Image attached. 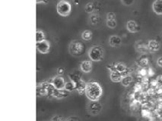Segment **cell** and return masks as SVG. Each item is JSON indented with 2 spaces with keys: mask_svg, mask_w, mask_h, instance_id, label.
Here are the masks:
<instances>
[{
  "mask_svg": "<svg viewBox=\"0 0 162 121\" xmlns=\"http://www.w3.org/2000/svg\"><path fill=\"white\" fill-rule=\"evenodd\" d=\"M103 94L101 86L97 81H90L87 84L85 95L91 101H98Z\"/></svg>",
  "mask_w": 162,
  "mask_h": 121,
  "instance_id": "6da1fadb",
  "label": "cell"
},
{
  "mask_svg": "<svg viewBox=\"0 0 162 121\" xmlns=\"http://www.w3.org/2000/svg\"><path fill=\"white\" fill-rule=\"evenodd\" d=\"M69 53L75 56H80L85 51V46L82 41L75 40L72 41L69 46Z\"/></svg>",
  "mask_w": 162,
  "mask_h": 121,
  "instance_id": "7a4b0ae2",
  "label": "cell"
},
{
  "mask_svg": "<svg viewBox=\"0 0 162 121\" xmlns=\"http://www.w3.org/2000/svg\"><path fill=\"white\" fill-rule=\"evenodd\" d=\"M88 56L91 61L99 62L104 58V50L100 46H94L90 48L88 51Z\"/></svg>",
  "mask_w": 162,
  "mask_h": 121,
  "instance_id": "3957f363",
  "label": "cell"
},
{
  "mask_svg": "<svg viewBox=\"0 0 162 121\" xmlns=\"http://www.w3.org/2000/svg\"><path fill=\"white\" fill-rule=\"evenodd\" d=\"M58 14L63 17H66L69 15L71 13L72 6L69 2L66 0H61L60 2H58L57 6H56Z\"/></svg>",
  "mask_w": 162,
  "mask_h": 121,
  "instance_id": "277c9868",
  "label": "cell"
},
{
  "mask_svg": "<svg viewBox=\"0 0 162 121\" xmlns=\"http://www.w3.org/2000/svg\"><path fill=\"white\" fill-rule=\"evenodd\" d=\"M36 47L38 52H40L42 54H47L50 50V42L47 40L37 42Z\"/></svg>",
  "mask_w": 162,
  "mask_h": 121,
  "instance_id": "5b68a950",
  "label": "cell"
},
{
  "mask_svg": "<svg viewBox=\"0 0 162 121\" xmlns=\"http://www.w3.org/2000/svg\"><path fill=\"white\" fill-rule=\"evenodd\" d=\"M52 84L54 85V87H55L56 89H59V90H61V89H64L65 85H66V81H65L64 78L62 76H56L53 79V81H52Z\"/></svg>",
  "mask_w": 162,
  "mask_h": 121,
  "instance_id": "8992f818",
  "label": "cell"
},
{
  "mask_svg": "<svg viewBox=\"0 0 162 121\" xmlns=\"http://www.w3.org/2000/svg\"><path fill=\"white\" fill-rule=\"evenodd\" d=\"M88 109L92 115H98L102 109V106L98 101H92L88 106Z\"/></svg>",
  "mask_w": 162,
  "mask_h": 121,
  "instance_id": "52a82bcc",
  "label": "cell"
},
{
  "mask_svg": "<svg viewBox=\"0 0 162 121\" xmlns=\"http://www.w3.org/2000/svg\"><path fill=\"white\" fill-rule=\"evenodd\" d=\"M81 70L83 73H88L92 70V63L91 60H84L80 64Z\"/></svg>",
  "mask_w": 162,
  "mask_h": 121,
  "instance_id": "ba28073f",
  "label": "cell"
},
{
  "mask_svg": "<svg viewBox=\"0 0 162 121\" xmlns=\"http://www.w3.org/2000/svg\"><path fill=\"white\" fill-rule=\"evenodd\" d=\"M148 50L151 52H157L160 50V43L156 40H150L148 43Z\"/></svg>",
  "mask_w": 162,
  "mask_h": 121,
  "instance_id": "9c48e42d",
  "label": "cell"
},
{
  "mask_svg": "<svg viewBox=\"0 0 162 121\" xmlns=\"http://www.w3.org/2000/svg\"><path fill=\"white\" fill-rule=\"evenodd\" d=\"M109 44L113 47H118L122 44V39L117 35H112L109 38Z\"/></svg>",
  "mask_w": 162,
  "mask_h": 121,
  "instance_id": "30bf717a",
  "label": "cell"
},
{
  "mask_svg": "<svg viewBox=\"0 0 162 121\" xmlns=\"http://www.w3.org/2000/svg\"><path fill=\"white\" fill-rule=\"evenodd\" d=\"M127 29L130 33H136L139 31V26L135 21L130 20L127 23Z\"/></svg>",
  "mask_w": 162,
  "mask_h": 121,
  "instance_id": "8fae6325",
  "label": "cell"
},
{
  "mask_svg": "<svg viewBox=\"0 0 162 121\" xmlns=\"http://www.w3.org/2000/svg\"><path fill=\"white\" fill-rule=\"evenodd\" d=\"M152 9L156 15H162V0H155L152 4Z\"/></svg>",
  "mask_w": 162,
  "mask_h": 121,
  "instance_id": "7c38bea8",
  "label": "cell"
},
{
  "mask_svg": "<svg viewBox=\"0 0 162 121\" xmlns=\"http://www.w3.org/2000/svg\"><path fill=\"white\" fill-rule=\"evenodd\" d=\"M110 76L111 81H113V82H121V81H122V74L116 69L111 71Z\"/></svg>",
  "mask_w": 162,
  "mask_h": 121,
  "instance_id": "4fadbf2b",
  "label": "cell"
},
{
  "mask_svg": "<svg viewBox=\"0 0 162 121\" xmlns=\"http://www.w3.org/2000/svg\"><path fill=\"white\" fill-rule=\"evenodd\" d=\"M37 96L42 97V96H47V91L45 85V81L40 84L37 86Z\"/></svg>",
  "mask_w": 162,
  "mask_h": 121,
  "instance_id": "5bb4252c",
  "label": "cell"
},
{
  "mask_svg": "<svg viewBox=\"0 0 162 121\" xmlns=\"http://www.w3.org/2000/svg\"><path fill=\"white\" fill-rule=\"evenodd\" d=\"M69 95V91H68L66 89H61V90H59V89H55L54 92V95H53V97H56V98H64V97H67L68 95Z\"/></svg>",
  "mask_w": 162,
  "mask_h": 121,
  "instance_id": "9a60e30c",
  "label": "cell"
},
{
  "mask_svg": "<svg viewBox=\"0 0 162 121\" xmlns=\"http://www.w3.org/2000/svg\"><path fill=\"white\" fill-rule=\"evenodd\" d=\"M132 81H133V77H132L131 75H127V76H124V77H123L122 79V81H121V83L123 86L125 87H127V86H129L130 84L132 83Z\"/></svg>",
  "mask_w": 162,
  "mask_h": 121,
  "instance_id": "2e32d148",
  "label": "cell"
},
{
  "mask_svg": "<svg viewBox=\"0 0 162 121\" xmlns=\"http://www.w3.org/2000/svg\"><path fill=\"white\" fill-rule=\"evenodd\" d=\"M65 89L67 90L69 92L71 91H73L74 90H76V84L74 83L73 81H68V82H66V85H65Z\"/></svg>",
  "mask_w": 162,
  "mask_h": 121,
  "instance_id": "e0dca14e",
  "label": "cell"
},
{
  "mask_svg": "<svg viewBox=\"0 0 162 121\" xmlns=\"http://www.w3.org/2000/svg\"><path fill=\"white\" fill-rule=\"evenodd\" d=\"M92 32L89 30H86L82 32V38L84 40H90L92 38Z\"/></svg>",
  "mask_w": 162,
  "mask_h": 121,
  "instance_id": "ac0fdd59",
  "label": "cell"
},
{
  "mask_svg": "<svg viewBox=\"0 0 162 121\" xmlns=\"http://www.w3.org/2000/svg\"><path fill=\"white\" fill-rule=\"evenodd\" d=\"M69 78H70L71 81H73L75 84L78 83V81H80L82 80L81 79V75H79L78 73H72V74L69 75Z\"/></svg>",
  "mask_w": 162,
  "mask_h": 121,
  "instance_id": "d6986e66",
  "label": "cell"
},
{
  "mask_svg": "<svg viewBox=\"0 0 162 121\" xmlns=\"http://www.w3.org/2000/svg\"><path fill=\"white\" fill-rule=\"evenodd\" d=\"M45 40V34L44 31L37 30L36 32V41L40 42Z\"/></svg>",
  "mask_w": 162,
  "mask_h": 121,
  "instance_id": "ffe728a7",
  "label": "cell"
},
{
  "mask_svg": "<svg viewBox=\"0 0 162 121\" xmlns=\"http://www.w3.org/2000/svg\"><path fill=\"white\" fill-rule=\"evenodd\" d=\"M114 68H115L116 70L120 72V73H122L123 72H124V71L127 69V67L125 66V64L122 63H117L114 66Z\"/></svg>",
  "mask_w": 162,
  "mask_h": 121,
  "instance_id": "44dd1931",
  "label": "cell"
},
{
  "mask_svg": "<svg viewBox=\"0 0 162 121\" xmlns=\"http://www.w3.org/2000/svg\"><path fill=\"white\" fill-rule=\"evenodd\" d=\"M139 63L140 66H142V67L148 66V64H149V59H148L145 56H141V57L139 58Z\"/></svg>",
  "mask_w": 162,
  "mask_h": 121,
  "instance_id": "7402d4cb",
  "label": "cell"
},
{
  "mask_svg": "<svg viewBox=\"0 0 162 121\" xmlns=\"http://www.w3.org/2000/svg\"><path fill=\"white\" fill-rule=\"evenodd\" d=\"M94 8H95V6H94V4L93 2H88V3L85 5L84 9H85V11H86L88 13H91V12H93L94 10Z\"/></svg>",
  "mask_w": 162,
  "mask_h": 121,
  "instance_id": "603a6c76",
  "label": "cell"
},
{
  "mask_svg": "<svg viewBox=\"0 0 162 121\" xmlns=\"http://www.w3.org/2000/svg\"><path fill=\"white\" fill-rule=\"evenodd\" d=\"M116 19H112V20H107V27L110 28H114L116 27Z\"/></svg>",
  "mask_w": 162,
  "mask_h": 121,
  "instance_id": "cb8c5ba5",
  "label": "cell"
},
{
  "mask_svg": "<svg viewBox=\"0 0 162 121\" xmlns=\"http://www.w3.org/2000/svg\"><path fill=\"white\" fill-rule=\"evenodd\" d=\"M98 19H99V16L98 15H96V14H94L91 16V22L92 24H97L98 22Z\"/></svg>",
  "mask_w": 162,
  "mask_h": 121,
  "instance_id": "d4e9b609",
  "label": "cell"
},
{
  "mask_svg": "<svg viewBox=\"0 0 162 121\" xmlns=\"http://www.w3.org/2000/svg\"><path fill=\"white\" fill-rule=\"evenodd\" d=\"M121 2L123 5H127V6H130L132 5L133 4L135 0H121Z\"/></svg>",
  "mask_w": 162,
  "mask_h": 121,
  "instance_id": "484cf974",
  "label": "cell"
},
{
  "mask_svg": "<svg viewBox=\"0 0 162 121\" xmlns=\"http://www.w3.org/2000/svg\"><path fill=\"white\" fill-rule=\"evenodd\" d=\"M64 73H65L64 68H62V67H60V68L57 69L56 73H57V75H59V76H62L63 74H64Z\"/></svg>",
  "mask_w": 162,
  "mask_h": 121,
  "instance_id": "4316f807",
  "label": "cell"
},
{
  "mask_svg": "<svg viewBox=\"0 0 162 121\" xmlns=\"http://www.w3.org/2000/svg\"><path fill=\"white\" fill-rule=\"evenodd\" d=\"M50 121H66V120L63 117H61V116H55V117H54L52 118Z\"/></svg>",
  "mask_w": 162,
  "mask_h": 121,
  "instance_id": "83f0119b",
  "label": "cell"
},
{
  "mask_svg": "<svg viewBox=\"0 0 162 121\" xmlns=\"http://www.w3.org/2000/svg\"><path fill=\"white\" fill-rule=\"evenodd\" d=\"M107 20H112V19H116V15L113 12H109L107 15Z\"/></svg>",
  "mask_w": 162,
  "mask_h": 121,
  "instance_id": "f1b7e54d",
  "label": "cell"
},
{
  "mask_svg": "<svg viewBox=\"0 0 162 121\" xmlns=\"http://www.w3.org/2000/svg\"><path fill=\"white\" fill-rule=\"evenodd\" d=\"M148 74V71L145 69H144V68H142V69H140V71H139V75H141V76H145V75Z\"/></svg>",
  "mask_w": 162,
  "mask_h": 121,
  "instance_id": "f546056e",
  "label": "cell"
},
{
  "mask_svg": "<svg viewBox=\"0 0 162 121\" xmlns=\"http://www.w3.org/2000/svg\"><path fill=\"white\" fill-rule=\"evenodd\" d=\"M142 114L143 117H149V114H150V112H149V110H145V109H143L142 111Z\"/></svg>",
  "mask_w": 162,
  "mask_h": 121,
  "instance_id": "4dcf8cb0",
  "label": "cell"
},
{
  "mask_svg": "<svg viewBox=\"0 0 162 121\" xmlns=\"http://www.w3.org/2000/svg\"><path fill=\"white\" fill-rule=\"evenodd\" d=\"M157 63L160 67H162V56L158 58V60H157Z\"/></svg>",
  "mask_w": 162,
  "mask_h": 121,
  "instance_id": "1f68e13d",
  "label": "cell"
},
{
  "mask_svg": "<svg viewBox=\"0 0 162 121\" xmlns=\"http://www.w3.org/2000/svg\"><path fill=\"white\" fill-rule=\"evenodd\" d=\"M66 121H79V120H78V118H76V117H69V119L67 120Z\"/></svg>",
  "mask_w": 162,
  "mask_h": 121,
  "instance_id": "d6a6232c",
  "label": "cell"
},
{
  "mask_svg": "<svg viewBox=\"0 0 162 121\" xmlns=\"http://www.w3.org/2000/svg\"><path fill=\"white\" fill-rule=\"evenodd\" d=\"M148 73H149V75H154V72L153 71H151V69H149V72H148Z\"/></svg>",
  "mask_w": 162,
  "mask_h": 121,
  "instance_id": "836d02e7",
  "label": "cell"
},
{
  "mask_svg": "<svg viewBox=\"0 0 162 121\" xmlns=\"http://www.w3.org/2000/svg\"><path fill=\"white\" fill-rule=\"evenodd\" d=\"M157 82H158V81H152V82H151V85H153V86H155L156 85H157Z\"/></svg>",
  "mask_w": 162,
  "mask_h": 121,
  "instance_id": "e575fe53",
  "label": "cell"
},
{
  "mask_svg": "<svg viewBox=\"0 0 162 121\" xmlns=\"http://www.w3.org/2000/svg\"><path fill=\"white\" fill-rule=\"evenodd\" d=\"M158 81H160L161 83H162V75L159 76V78H158Z\"/></svg>",
  "mask_w": 162,
  "mask_h": 121,
  "instance_id": "d590c367",
  "label": "cell"
},
{
  "mask_svg": "<svg viewBox=\"0 0 162 121\" xmlns=\"http://www.w3.org/2000/svg\"><path fill=\"white\" fill-rule=\"evenodd\" d=\"M74 2H75V3H76V5L79 4V0H74Z\"/></svg>",
  "mask_w": 162,
  "mask_h": 121,
  "instance_id": "8d00e7d4",
  "label": "cell"
},
{
  "mask_svg": "<svg viewBox=\"0 0 162 121\" xmlns=\"http://www.w3.org/2000/svg\"><path fill=\"white\" fill-rule=\"evenodd\" d=\"M43 1L44 0H36V2L37 3H40V2H43Z\"/></svg>",
  "mask_w": 162,
  "mask_h": 121,
  "instance_id": "74e56055",
  "label": "cell"
}]
</instances>
